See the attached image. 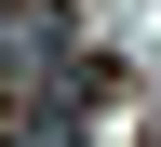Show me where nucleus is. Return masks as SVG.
<instances>
[{
  "label": "nucleus",
  "mask_w": 161,
  "mask_h": 147,
  "mask_svg": "<svg viewBox=\"0 0 161 147\" xmlns=\"http://www.w3.org/2000/svg\"><path fill=\"white\" fill-rule=\"evenodd\" d=\"M27 54H67V0H14L0 13V67H27Z\"/></svg>",
  "instance_id": "1"
}]
</instances>
